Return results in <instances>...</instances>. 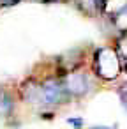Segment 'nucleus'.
I'll return each instance as SVG.
<instances>
[{"label": "nucleus", "instance_id": "nucleus-1", "mask_svg": "<svg viewBox=\"0 0 127 129\" xmlns=\"http://www.w3.org/2000/svg\"><path fill=\"white\" fill-rule=\"evenodd\" d=\"M122 60L123 58L118 50H115L111 46L99 48L94 57V71L99 78H102L106 81L116 80L122 73Z\"/></svg>", "mask_w": 127, "mask_h": 129}, {"label": "nucleus", "instance_id": "nucleus-2", "mask_svg": "<svg viewBox=\"0 0 127 129\" xmlns=\"http://www.w3.org/2000/svg\"><path fill=\"white\" fill-rule=\"evenodd\" d=\"M41 87H43V104L57 106V104H62L69 97L65 85H64V80L50 78V80L43 81Z\"/></svg>", "mask_w": 127, "mask_h": 129}, {"label": "nucleus", "instance_id": "nucleus-3", "mask_svg": "<svg viewBox=\"0 0 127 129\" xmlns=\"http://www.w3.org/2000/svg\"><path fill=\"white\" fill-rule=\"evenodd\" d=\"M62 80H64V85H65V90H67L69 95L81 97L90 90L88 76L83 71H69Z\"/></svg>", "mask_w": 127, "mask_h": 129}, {"label": "nucleus", "instance_id": "nucleus-4", "mask_svg": "<svg viewBox=\"0 0 127 129\" xmlns=\"http://www.w3.org/2000/svg\"><path fill=\"white\" fill-rule=\"evenodd\" d=\"M21 94H23L25 101L34 103V104H43V87H41V83L27 81L25 87L21 88Z\"/></svg>", "mask_w": 127, "mask_h": 129}, {"label": "nucleus", "instance_id": "nucleus-5", "mask_svg": "<svg viewBox=\"0 0 127 129\" xmlns=\"http://www.w3.org/2000/svg\"><path fill=\"white\" fill-rule=\"evenodd\" d=\"M125 7H127V0H102V13H109L116 16Z\"/></svg>", "mask_w": 127, "mask_h": 129}, {"label": "nucleus", "instance_id": "nucleus-6", "mask_svg": "<svg viewBox=\"0 0 127 129\" xmlns=\"http://www.w3.org/2000/svg\"><path fill=\"white\" fill-rule=\"evenodd\" d=\"M11 110H13V99H11V95L6 90L0 88V115H2V117L9 115Z\"/></svg>", "mask_w": 127, "mask_h": 129}, {"label": "nucleus", "instance_id": "nucleus-7", "mask_svg": "<svg viewBox=\"0 0 127 129\" xmlns=\"http://www.w3.org/2000/svg\"><path fill=\"white\" fill-rule=\"evenodd\" d=\"M115 18H116V25L123 30V34H127V7L123 11H120Z\"/></svg>", "mask_w": 127, "mask_h": 129}, {"label": "nucleus", "instance_id": "nucleus-8", "mask_svg": "<svg viewBox=\"0 0 127 129\" xmlns=\"http://www.w3.org/2000/svg\"><path fill=\"white\" fill-rule=\"evenodd\" d=\"M120 97H122V101H123V104L127 106V81L122 85V88H120Z\"/></svg>", "mask_w": 127, "mask_h": 129}, {"label": "nucleus", "instance_id": "nucleus-9", "mask_svg": "<svg viewBox=\"0 0 127 129\" xmlns=\"http://www.w3.org/2000/svg\"><path fill=\"white\" fill-rule=\"evenodd\" d=\"M94 129H113V127H94Z\"/></svg>", "mask_w": 127, "mask_h": 129}, {"label": "nucleus", "instance_id": "nucleus-10", "mask_svg": "<svg viewBox=\"0 0 127 129\" xmlns=\"http://www.w3.org/2000/svg\"><path fill=\"white\" fill-rule=\"evenodd\" d=\"M125 60H127V57H125Z\"/></svg>", "mask_w": 127, "mask_h": 129}]
</instances>
